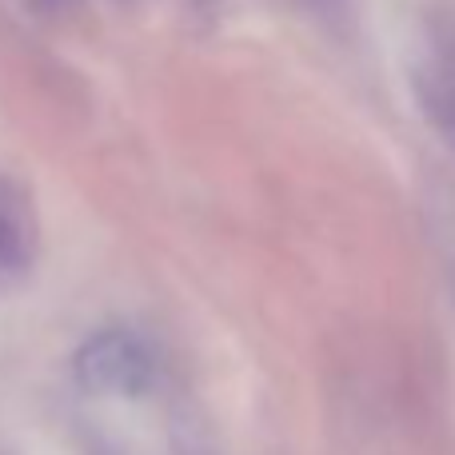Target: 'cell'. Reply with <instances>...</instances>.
I'll list each match as a JSON object with an SVG mask.
<instances>
[{"label":"cell","mask_w":455,"mask_h":455,"mask_svg":"<svg viewBox=\"0 0 455 455\" xmlns=\"http://www.w3.org/2000/svg\"><path fill=\"white\" fill-rule=\"evenodd\" d=\"M76 379L96 395L136 400L152 387L156 363L132 331H96L76 352Z\"/></svg>","instance_id":"1"},{"label":"cell","mask_w":455,"mask_h":455,"mask_svg":"<svg viewBox=\"0 0 455 455\" xmlns=\"http://www.w3.org/2000/svg\"><path fill=\"white\" fill-rule=\"evenodd\" d=\"M28 235H24V224H20V212L0 196V267L8 272H20L28 264Z\"/></svg>","instance_id":"2"}]
</instances>
